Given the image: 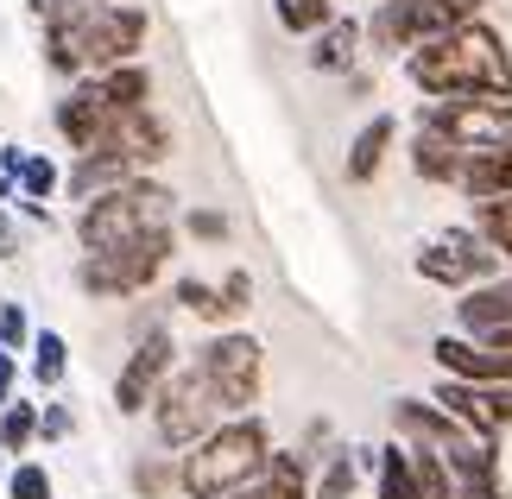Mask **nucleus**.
<instances>
[{"mask_svg": "<svg viewBox=\"0 0 512 499\" xmlns=\"http://www.w3.org/2000/svg\"><path fill=\"white\" fill-rule=\"evenodd\" d=\"M405 76L424 89V102H443V95H500V102H512V51L487 19H462L456 32L405 51Z\"/></svg>", "mask_w": 512, "mask_h": 499, "instance_id": "nucleus-1", "label": "nucleus"}, {"mask_svg": "<svg viewBox=\"0 0 512 499\" xmlns=\"http://www.w3.org/2000/svg\"><path fill=\"white\" fill-rule=\"evenodd\" d=\"M266 462H272L266 417L241 411V417H222L209 436H196V443H190L184 468H177V487H184L190 499H228V493H241Z\"/></svg>", "mask_w": 512, "mask_h": 499, "instance_id": "nucleus-2", "label": "nucleus"}, {"mask_svg": "<svg viewBox=\"0 0 512 499\" xmlns=\"http://www.w3.org/2000/svg\"><path fill=\"white\" fill-rule=\"evenodd\" d=\"M177 228V196L152 177H127L121 190L95 196L76 215V247L83 253H102V247H121V241H140V234H165Z\"/></svg>", "mask_w": 512, "mask_h": 499, "instance_id": "nucleus-3", "label": "nucleus"}, {"mask_svg": "<svg viewBox=\"0 0 512 499\" xmlns=\"http://www.w3.org/2000/svg\"><path fill=\"white\" fill-rule=\"evenodd\" d=\"M190 373L209 386L215 411H222V417H241V411L260 405V386H266V348H260V335H247V329L209 335V342L196 348Z\"/></svg>", "mask_w": 512, "mask_h": 499, "instance_id": "nucleus-4", "label": "nucleus"}, {"mask_svg": "<svg viewBox=\"0 0 512 499\" xmlns=\"http://www.w3.org/2000/svg\"><path fill=\"white\" fill-rule=\"evenodd\" d=\"M171 247H177V228L140 234V241H121V247H102V253H83L76 259V285H83V297H102V304H114V297H140L152 278L165 272Z\"/></svg>", "mask_w": 512, "mask_h": 499, "instance_id": "nucleus-5", "label": "nucleus"}, {"mask_svg": "<svg viewBox=\"0 0 512 499\" xmlns=\"http://www.w3.org/2000/svg\"><path fill=\"white\" fill-rule=\"evenodd\" d=\"M506 259L481 241L475 228H443L437 241H424L411 253V272L424 278V285H443V291H468V285H487V278H500Z\"/></svg>", "mask_w": 512, "mask_h": 499, "instance_id": "nucleus-6", "label": "nucleus"}, {"mask_svg": "<svg viewBox=\"0 0 512 499\" xmlns=\"http://www.w3.org/2000/svg\"><path fill=\"white\" fill-rule=\"evenodd\" d=\"M462 19H481V0H380L373 45L380 51H418L430 38L456 32Z\"/></svg>", "mask_w": 512, "mask_h": 499, "instance_id": "nucleus-7", "label": "nucleus"}, {"mask_svg": "<svg viewBox=\"0 0 512 499\" xmlns=\"http://www.w3.org/2000/svg\"><path fill=\"white\" fill-rule=\"evenodd\" d=\"M418 121L437 127L456 152H475V146L512 139V102H500V95H443V102L418 108Z\"/></svg>", "mask_w": 512, "mask_h": 499, "instance_id": "nucleus-8", "label": "nucleus"}, {"mask_svg": "<svg viewBox=\"0 0 512 499\" xmlns=\"http://www.w3.org/2000/svg\"><path fill=\"white\" fill-rule=\"evenodd\" d=\"M215 424H222V411H215V398L196 373H171L159 386V398H152V436H159V449H190Z\"/></svg>", "mask_w": 512, "mask_h": 499, "instance_id": "nucleus-9", "label": "nucleus"}, {"mask_svg": "<svg viewBox=\"0 0 512 499\" xmlns=\"http://www.w3.org/2000/svg\"><path fill=\"white\" fill-rule=\"evenodd\" d=\"M146 45V13L114 7V0H89L83 7V70H114L133 64Z\"/></svg>", "mask_w": 512, "mask_h": 499, "instance_id": "nucleus-10", "label": "nucleus"}, {"mask_svg": "<svg viewBox=\"0 0 512 499\" xmlns=\"http://www.w3.org/2000/svg\"><path fill=\"white\" fill-rule=\"evenodd\" d=\"M177 373V342H171V329H146L140 335V348L121 361V373H114V411L121 417H140L152 411V398H159V386Z\"/></svg>", "mask_w": 512, "mask_h": 499, "instance_id": "nucleus-11", "label": "nucleus"}, {"mask_svg": "<svg viewBox=\"0 0 512 499\" xmlns=\"http://www.w3.org/2000/svg\"><path fill=\"white\" fill-rule=\"evenodd\" d=\"M437 405L475 436V443H500V430H512V386H468V379H443Z\"/></svg>", "mask_w": 512, "mask_h": 499, "instance_id": "nucleus-12", "label": "nucleus"}, {"mask_svg": "<svg viewBox=\"0 0 512 499\" xmlns=\"http://www.w3.org/2000/svg\"><path fill=\"white\" fill-rule=\"evenodd\" d=\"M456 335L481 348L512 354V278H487V285H468L456 304Z\"/></svg>", "mask_w": 512, "mask_h": 499, "instance_id": "nucleus-13", "label": "nucleus"}, {"mask_svg": "<svg viewBox=\"0 0 512 499\" xmlns=\"http://www.w3.org/2000/svg\"><path fill=\"white\" fill-rule=\"evenodd\" d=\"M108 121H114V108H108V95L95 76H76L70 95L57 102V133L70 139V152H95L108 139Z\"/></svg>", "mask_w": 512, "mask_h": 499, "instance_id": "nucleus-14", "label": "nucleus"}, {"mask_svg": "<svg viewBox=\"0 0 512 499\" xmlns=\"http://www.w3.org/2000/svg\"><path fill=\"white\" fill-rule=\"evenodd\" d=\"M430 361L443 367V379H468V386H512V354L481 348L468 335H437L430 342Z\"/></svg>", "mask_w": 512, "mask_h": 499, "instance_id": "nucleus-15", "label": "nucleus"}, {"mask_svg": "<svg viewBox=\"0 0 512 499\" xmlns=\"http://www.w3.org/2000/svg\"><path fill=\"white\" fill-rule=\"evenodd\" d=\"M108 152H121L133 171H146V165H159V158H171V127L159 121L152 108H121L108 121V139H102Z\"/></svg>", "mask_w": 512, "mask_h": 499, "instance_id": "nucleus-16", "label": "nucleus"}, {"mask_svg": "<svg viewBox=\"0 0 512 499\" xmlns=\"http://www.w3.org/2000/svg\"><path fill=\"white\" fill-rule=\"evenodd\" d=\"M392 424H399V436H405L411 449H437V455L456 449L462 436H468L456 417L437 405V398H392Z\"/></svg>", "mask_w": 512, "mask_h": 499, "instance_id": "nucleus-17", "label": "nucleus"}, {"mask_svg": "<svg viewBox=\"0 0 512 499\" xmlns=\"http://www.w3.org/2000/svg\"><path fill=\"white\" fill-rule=\"evenodd\" d=\"M361 38H367V26L361 19H342V13H329L317 32H310V70L317 76H348L354 64H361Z\"/></svg>", "mask_w": 512, "mask_h": 499, "instance_id": "nucleus-18", "label": "nucleus"}, {"mask_svg": "<svg viewBox=\"0 0 512 499\" xmlns=\"http://www.w3.org/2000/svg\"><path fill=\"white\" fill-rule=\"evenodd\" d=\"M456 190L468 196V203H487V196H512V139H500V146H475V152H462Z\"/></svg>", "mask_w": 512, "mask_h": 499, "instance_id": "nucleus-19", "label": "nucleus"}, {"mask_svg": "<svg viewBox=\"0 0 512 499\" xmlns=\"http://www.w3.org/2000/svg\"><path fill=\"white\" fill-rule=\"evenodd\" d=\"M228 499H310V462L298 449H272V462Z\"/></svg>", "mask_w": 512, "mask_h": 499, "instance_id": "nucleus-20", "label": "nucleus"}, {"mask_svg": "<svg viewBox=\"0 0 512 499\" xmlns=\"http://www.w3.org/2000/svg\"><path fill=\"white\" fill-rule=\"evenodd\" d=\"M127 177H140V171H133L121 152H108V146H95V152H76V165H70V203H95V196L121 190Z\"/></svg>", "mask_w": 512, "mask_h": 499, "instance_id": "nucleus-21", "label": "nucleus"}, {"mask_svg": "<svg viewBox=\"0 0 512 499\" xmlns=\"http://www.w3.org/2000/svg\"><path fill=\"white\" fill-rule=\"evenodd\" d=\"M392 139H399V121H392V114H373V121L354 133V146H348V184H367V177H380Z\"/></svg>", "mask_w": 512, "mask_h": 499, "instance_id": "nucleus-22", "label": "nucleus"}, {"mask_svg": "<svg viewBox=\"0 0 512 499\" xmlns=\"http://www.w3.org/2000/svg\"><path fill=\"white\" fill-rule=\"evenodd\" d=\"M411 171H418L424 184H456L462 152L449 146V139H443L437 127H424V121H418V133H411Z\"/></svg>", "mask_w": 512, "mask_h": 499, "instance_id": "nucleus-23", "label": "nucleus"}, {"mask_svg": "<svg viewBox=\"0 0 512 499\" xmlns=\"http://www.w3.org/2000/svg\"><path fill=\"white\" fill-rule=\"evenodd\" d=\"M95 83H102V95H108V108H114V114H121V108H152V76H146L140 57H133V64L102 70Z\"/></svg>", "mask_w": 512, "mask_h": 499, "instance_id": "nucleus-24", "label": "nucleus"}, {"mask_svg": "<svg viewBox=\"0 0 512 499\" xmlns=\"http://www.w3.org/2000/svg\"><path fill=\"white\" fill-rule=\"evenodd\" d=\"M38 443V405L32 398H7L0 405V455H26Z\"/></svg>", "mask_w": 512, "mask_h": 499, "instance_id": "nucleus-25", "label": "nucleus"}, {"mask_svg": "<svg viewBox=\"0 0 512 499\" xmlns=\"http://www.w3.org/2000/svg\"><path fill=\"white\" fill-rule=\"evenodd\" d=\"M64 373H70V342L57 329H32V379L38 386H64Z\"/></svg>", "mask_w": 512, "mask_h": 499, "instance_id": "nucleus-26", "label": "nucleus"}, {"mask_svg": "<svg viewBox=\"0 0 512 499\" xmlns=\"http://www.w3.org/2000/svg\"><path fill=\"white\" fill-rule=\"evenodd\" d=\"M373 499H411V449L386 443L380 462H373Z\"/></svg>", "mask_w": 512, "mask_h": 499, "instance_id": "nucleus-27", "label": "nucleus"}, {"mask_svg": "<svg viewBox=\"0 0 512 499\" xmlns=\"http://www.w3.org/2000/svg\"><path fill=\"white\" fill-rule=\"evenodd\" d=\"M475 234L512 266V196H487V203H475Z\"/></svg>", "mask_w": 512, "mask_h": 499, "instance_id": "nucleus-28", "label": "nucleus"}, {"mask_svg": "<svg viewBox=\"0 0 512 499\" xmlns=\"http://www.w3.org/2000/svg\"><path fill=\"white\" fill-rule=\"evenodd\" d=\"M13 184H19V196H26V203H51V196H57V184H64V171H57L51 158L26 152V158L13 165Z\"/></svg>", "mask_w": 512, "mask_h": 499, "instance_id": "nucleus-29", "label": "nucleus"}, {"mask_svg": "<svg viewBox=\"0 0 512 499\" xmlns=\"http://www.w3.org/2000/svg\"><path fill=\"white\" fill-rule=\"evenodd\" d=\"M329 13H336L329 0H272V19H279L285 32H298V38H310Z\"/></svg>", "mask_w": 512, "mask_h": 499, "instance_id": "nucleus-30", "label": "nucleus"}, {"mask_svg": "<svg viewBox=\"0 0 512 499\" xmlns=\"http://www.w3.org/2000/svg\"><path fill=\"white\" fill-rule=\"evenodd\" d=\"M354 474H361L354 468V449H336L323 462V481L310 487V499H354Z\"/></svg>", "mask_w": 512, "mask_h": 499, "instance_id": "nucleus-31", "label": "nucleus"}, {"mask_svg": "<svg viewBox=\"0 0 512 499\" xmlns=\"http://www.w3.org/2000/svg\"><path fill=\"white\" fill-rule=\"evenodd\" d=\"M171 297L184 304L190 316H203V323H222V304H215V285H203V278H177Z\"/></svg>", "mask_w": 512, "mask_h": 499, "instance_id": "nucleus-32", "label": "nucleus"}, {"mask_svg": "<svg viewBox=\"0 0 512 499\" xmlns=\"http://www.w3.org/2000/svg\"><path fill=\"white\" fill-rule=\"evenodd\" d=\"M215 304H222V316H247V310H253V272L234 266L222 285H215Z\"/></svg>", "mask_w": 512, "mask_h": 499, "instance_id": "nucleus-33", "label": "nucleus"}, {"mask_svg": "<svg viewBox=\"0 0 512 499\" xmlns=\"http://www.w3.org/2000/svg\"><path fill=\"white\" fill-rule=\"evenodd\" d=\"M0 348H7V354L32 348V316H26V304H0Z\"/></svg>", "mask_w": 512, "mask_h": 499, "instance_id": "nucleus-34", "label": "nucleus"}, {"mask_svg": "<svg viewBox=\"0 0 512 499\" xmlns=\"http://www.w3.org/2000/svg\"><path fill=\"white\" fill-rule=\"evenodd\" d=\"M7 493H13V499H51V474L38 468V462H13Z\"/></svg>", "mask_w": 512, "mask_h": 499, "instance_id": "nucleus-35", "label": "nucleus"}, {"mask_svg": "<svg viewBox=\"0 0 512 499\" xmlns=\"http://www.w3.org/2000/svg\"><path fill=\"white\" fill-rule=\"evenodd\" d=\"M184 234H190V241H228V215L222 209H190Z\"/></svg>", "mask_w": 512, "mask_h": 499, "instance_id": "nucleus-36", "label": "nucleus"}, {"mask_svg": "<svg viewBox=\"0 0 512 499\" xmlns=\"http://www.w3.org/2000/svg\"><path fill=\"white\" fill-rule=\"evenodd\" d=\"M456 499H512V493H506L500 468H494V474H462V481H456Z\"/></svg>", "mask_w": 512, "mask_h": 499, "instance_id": "nucleus-37", "label": "nucleus"}, {"mask_svg": "<svg viewBox=\"0 0 512 499\" xmlns=\"http://www.w3.org/2000/svg\"><path fill=\"white\" fill-rule=\"evenodd\" d=\"M70 405H38V436H45V443H70Z\"/></svg>", "mask_w": 512, "mask_h": 499, "instance_id": "nucleus-38", "label": "nucleus"}, {"mask_svg": "<svg viewBox=\"0 0 512 499\" xmlns=\"http://www.w3.org/2000/svg\"><path fill=\"white\" fill-rule=\"evenodd\" d=\"M133 487H140L146 499H159V493H171V468H165V462H152V455H146V462L133 468Z\"/></svg>", "mask_w": 512, "mask_h": 499, "instance_id": "nucleus-39", "label": "nucleus"}, {"mask_svg": "<svg viewBox=\"0 0 512 499\" xmlns=\"http://www.w3.org/2000/svg\"><path fill=\"white\" fill-rule=\"evenodd\" d=\"M26 7H32V19H45V26H51V19H64V13H76V7H89V0H26Z\"/></svg>", "mask_w": 512, "mask_h": 499, "instance_id": "nucleus-40", "label": "nucleus"}, {"mask_svg": "<svg viewBox=\"0 0 512 499\" xmlns=\"http://www.w3.org/2000/svg\"><path fill=\"white\" fill-rule=\"evenodd\" d=\"M13 379H19V354H7V348H0V405L13 398Z\"/></svg>", "mask_w": 512, "mask_h": 499, "instance_id": "nucleus-41", "label": "nucleus"}, {"mask_svg": "<svg viewBox=\"0 0 512 499\" xmlns=\"http://www.w3.org/2000/svg\"><path fill=\"white\" fill-rule=\"evenodd\" d=\"M0 259H19V228L7 222V209H0Z\"/></svg>", "mask_w": 512, "mask_h": 499, "instance_id": "nucleus-42", "label": "nucleus"}, {"mask_svg": "<svg viewBox=\"0 0 512 499\" xmlns=\"http://www.w3.org/2000/svg\"><path fill=\"white\" fill-rule=\"evenodd\" d=\"M13 196H19V184H13V177H7V171H0V209H7V203H13Z\"/></svg>", "mask_w": 512, "mask_h": 499, "instance_id": "nucleus-43", "label": "nucleus"}]
</instances>
